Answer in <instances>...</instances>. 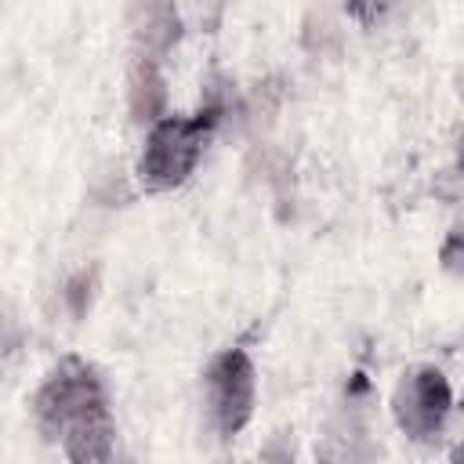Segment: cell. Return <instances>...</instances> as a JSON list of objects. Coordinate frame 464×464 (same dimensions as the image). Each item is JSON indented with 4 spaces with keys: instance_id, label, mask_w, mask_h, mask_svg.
<instances>
[{
    "instance_id": "1",
    "label": "cell",
    "mask_w": 464,
    "mask_h": 464,
    "mask_svg": "<svg viewBox=\"0 0 464 464\" xmlns=\"http://www.w3.org/2000/svg\"><path fill=\"white\" fill-rule=\"evenodd\" d=\"M33 420L72 464H112L116 417L109 388L87 359L65 355L44 373L33 395Z\"/></svg>"
},
{
    "instance_id": "2",
    "label": "cell",
    "mask_w": 464,
    "mask_h": 464,
    "mask_svg": "<svg viewBox=\"0 0 464 464\" xmlns=\"http://www.w3.org/2000/svg\"><path fill=\"white\" fill-rule=\"evenodd\" d=\"M221 116H225V102L207 98L196 112H167L163 120H156L145 134V145H141V156L134 167L141 188L170 192V188L185 185L192 178V170L199 167Z\"/></svg>"
},
{
    "instance_id": "3",
    "label": "cell",
    "mask_w": 464,
    "mask_h": 464,
    "mask_svg": "<svg viewBox=\"0 0 464 464\" xmlns=\"http://www.w3.org/2000/svg\"><path fill=\"white\" fill-rule=\"evenodd\" d=\"M257 406V366L246 348H221L203 370V410L221 439L239 435Z\"/></svg>"
},
{
    "instance_id": "4",
    "label": "cell",
    "mask_w": 464,
    "mask_h": 464,
    "mask_svg": "<svg viewBox=\"0 0 464 464\" xmlns=\"http://www.w3.org/2000/svg\"><path fill=\"white\" fill-rule=\"evenodd\" d=\"M450 413H453V384L439 366L417 362L402 370L392 392V417L399 431H406L413 442H435L446 431Z\"/></svg>"
},
{
    "instance_id": "5",
    "label": "cell",
    "mask_w": 464,
    "mask_h": 464,
    "mask_svg": "<svg viewBox=\"0 0 464 464\" xmlns=\"http://www.w3.org/2000/svg\"><path fill=\"white\" fill-rule=\"evenodd\" d=\"M370 406H373L370 381L362 373H352L334 417L326 420L323 442L315 450V464H381Z\"/></svg>"
},
{
    "instance_id": "6",
    "label": "cell",
    "mask_w": 464,
    "mask_h": 464,
    "mask_svg": "<svg viewBox=\"0 0 464 464\" xmlns=\"http://www.w3.org/2000/svg\"><path fill=\"white\" fill-rule=\"evenodd\" d=\"M127 109L134 123H156L167 116V76H163V58L130 51L127 65Z\"/></svg>"
},
{
    "instance_id": "7",
    "label": "cell",
    "mask_w": 464,
    "mask_h": 464,
    "mask_svg": "<svg viewBox=\"0 0 464 464\" xmlns=\"http://www.w3.org/2000/svg\"><path fill=\"white\" fill-rule=\"evenodd\" d=\"M134 51L163 58L181 40V11L174 4H145L134 7Z\"/></svg>"
},
{
    "instance_id": "8",
    "label": "cell",
    "mask_w": 464,
    "mask_h": 464,
    "mask_svg": "<svg viewBox=\"0 0 464 464\" xmlns=\"http://www.w3.org/2000/svg\"><path fill=\"white\" fill-rule=\"evenodd\" d=\"M94 290H98V268H76L65 286H62V304L69 308L72 319H83L91 301H94Z\"/></svg>"
},
{
    "instance_id": "9",
    "label": "cell",
    "mask_w": 464,
    "mask_h": 464,
    "mask_svg": "<svg viewBox=\"0 0 464 464\" xmlns=\"http://www.w3.org/2000/svg\"><path fill=\"white\" fill-rule=\"evenodd\" d=\"M25 344V326L18 319V312L0 297V359H14Z\"/></svg>"
},
{
    "instance_id": "10",
    "label": "cell",
    "mask_w": 464,
    "mask_h": 464,
    "mask_svg": "<svg viewBox=\"0 0 464 464\" xmlns=\"http://www.w3.org/2000/svg\"><path fill=\"white\" fill-rule=\"evenodd\" d=\"M439 257H442V265H446L450 272H460V232H457V228H453L450 239L442 243V254H439Z\"/></svg>"
}]
</instances>
